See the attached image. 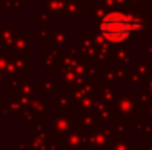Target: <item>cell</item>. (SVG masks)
Masks as SVG:
<instances>
[{
  "label": "cell",
  "instance_id": "cell-1",
  "mask_svg": "<svg viewBox=\"0 0 152 150\" xmlns=\"http://www.w3.org/2000/svg\"><path fill=\"white\" fill-rule=\"evenodd\" d=\"M134 21L124 14H110L101 23L103 36L110 41H122L133 32Z\"/></svg>",
  "mask_w": 152,
  "mask_h": 150
}]
</instances>
